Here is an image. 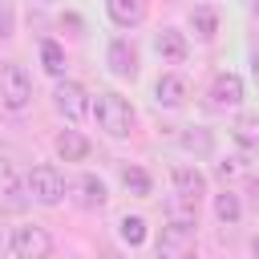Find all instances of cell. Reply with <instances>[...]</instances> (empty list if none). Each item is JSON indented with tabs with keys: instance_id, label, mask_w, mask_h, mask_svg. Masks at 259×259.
Returning <instances> with one entry per match:
<instances>
[{
	"instance_id": "1",
	"label": "cell",
	"mask_w": 259,
	"mask_h": 259,
	"mask_svg": "<svg viewBox=\"0 0 259 259\" xmlns=\"http://www.w3.org/2000/svg\"><path fill=\"white\" fill-rule=\"evenodd\" d=\"M93 117H97V125H101L109 138H130V134H134V121H138L134 105H130L121 93H113V89L97 93V101H93Z\"/></svg>"
},
{
	"instance_id": "2",
	"label": "cell",
	"mask_w": 259,
	"mask_h": 259,
	"mask_svg": "<svg viewBox=\"0 0 259 259\" xmlns=\"http://www.w3.org/2000/svg\"><path fill=\"white\" fill-rule=\"evenodd\" d=\"M24 182H28V194H32V202H40V206H61V202H65V194H69V182H65V174H61L57 166H49V162L32 166Z\"/></svg>"
},
{
	"instance_id": "3",
	"label": "cell",
	"mask_w": 259,
	"mask_h": 259,
	"mask_svg": "<svg viewBox=\"0 0 259 259\" xmlns=\"http://www.w3.org/2000/svg\"><path fill=\"white\" fill-rule=\"evenodd\" d=\"M28 101H32V77L16 61H0V105L8 113H20L28 109Z\"/></svg>"
},
{
	"instance_id": "4",
	"label": "cell",
	"mask_w": 259,
	"mask_h": 259,
	"mask_svg": "<svg viewBox=\"0 0 259 259\" xmlns=\"http://www.w3.org/2000/svg\"><path fill=\"white\" fill-rule=\"evenodd\" d=\"M53 105H57V113L65 117V121H85L89 113H93V101H89V93H85V85H77V81H57V89H53Z\"/></svg>"
},
{
	"instance_id": "5",
	"label": "cell",
	"mask_w": 259,
	"mask_h": 259,
	"mask_svg": "<svg viewBox=\"0 0 259 259\" xmlns=\"http://www.w3.org/2000/svg\"><path fill=\"white\" fill-rule=\"evenodd\" d=\"M12 255H16V259H49V255H53V235H49L40 223L16 227V231H12Z\"/></svg>"
},
{
	"instance_id": "6",
	"label": "cell",
	"mask_w": 259,
	"mask_h": 259,
	"mask_svg": "<svg viewBox=\"0 0 259 259\" xmlns=\"http://www.w3.org/2000/svg\"><path fill=\"white\" fill-rule=\"evenodd\" d=\"M158 259H194V227L166 223L158 235Z\"/></svg>"
},
{
	"instance_id": "7",
	"label": "cell",
	"mask_w": 259,
	"mask_h": 259,
	"mask_svg": "<svg viewBox=\"0 0 259 259\" xmlns=\"http://www.w3.org/2000/svg\"><path fill=\"white\" fill-rule=\"evenodd\" d=\"M105 65H109L113 77L134 81V77H138V49H134L125 36H113V40L105 45Z\"/></svg>"
},
{
	"instance_id": "8",
	"label": "cell",
	"mask_w": 259,
	"mask_h": 259,
	"mask_svg": "<svg viewBox=\"0 0 259 259\" xmlns=\"http://www.w3.org/2000/svg\"><path fill=\"white\" fill-rule=\"evenodd\" d=\"M206 97H210V109H235V105H243V77L239 73H219L210 81Z\"/></svg>"
},
{
	"instance_id": "9",
	"label": "cell",
	"mask_w": 259,
	"mask_h": 259,
	"mask_svg": "<svg viewBox=\"0 0 259 259\" xmlns=\"http://www.w3.org/2000/svg\"><path fill=\"white\" fill-rule=\"evenodd\" d=\"M28 198V182H20L12 170H0V214H24Z\"/></svg>"
},
{
	"instance_id": "10",
	"label": "cell",
	"mask_w": 259,
	"mask_h": 259,
	"mask_svg": "<svg viewBox=\"0 0 259 259\" xmlns=\"http://www.w3.org/2000/svg\"><path fill=\"white\" fill-rule=\"evenodd\" d=\"M73 198H77V206L81 210H101L105 202H109V194H105V182L97 178V174H81V178H73Z\"/></svg>"
},
{
	"instance_id": "11",
	"label": "cell",
	"mask_w": 259,
	"mask_h": 259,
	"mask_svg": "<svg viewBox=\"0 0 259 259\" xmlns=\"http://www.w3.org/2000/svg\"><path fill=\"white\" fill-rule=\"evenodd\" d=\"M174 194L198 206L202 194H206V174L198 166H174Z\"/></svg>"
},
{
	"instance_id": "12",
	"label": "cell",
	"mask_w": 259,
	"mask_h": 259,
	"mask_svg": "<svg viewBox=\"0 0 259 259\" xmlns=\"http://www.w3.org/2000/svg\"><path fill=\"white\" fill-rule=\"evenodd\" d=\"M186 97H190V85H186L178 73H162V77H158L154 101H158L162 109H178V105H186Z\"/></svg>"
},
{
	"instance_id": "13",
	"label": "cell",
	"mask_w": 259,
	"mask_h": 259,
	"mask_svg": "<svg viewBox=\"0 0 259 259\" xmlns=\"http://www.w3.org/2000/svg\"><path fill=\"white\" fill-rule=\"evenodd\" d=\"M154 53H158L162 61H170V65H182L186 53H190V45H186V36H182L178 28H162V32L154 36Z\"/></svg>"
},
{
	"instance_id": "14",
	"label": "cell",
	"mask_w": 259,
	"mask_h": 259,
	"mask_svg": "<svg viewBox=\"0 0 259 259\" xmlns=\"http://www.w3.org/2000/svg\"><path fill=\"white\" fill-rule=\"evenodd\" d=\"M53 150H57V158L61 162H85L89 158V138L85 134H77V130H61L57 134V142H53Z\"/></svg>"
},
{
	"instance_id": "15",
	"label": "cell",
	"mask_w": 259,
	"mask_h": 259,
	"mask_svg": "<svg viewBox=\"0 0 259 259\" xmlns=\"http://www.w3.org/2000/svg\"><path fill=\"white\" fill-rule=\"evenodd\" d=\"M105 12L117 28H134L146 20V0H105Z\"/></svg>"
},
{
	"instance_id": "16",
	"label": "cell",
	"mask_w": 259,
	"mask_h": 259,
	"mask_svg": "<svg viewBox=\"0 0 259 259\" xmlns=\"http://www.w3.org/2000/svg\"><path fill=\"white\" fill-rule=\"evenodd\" d=\"M190 28H194L198 40H214V32H219V12H214L210 4H194V8H190Z\"/></svg>"
},
{
	"instance_id": "17",
	"label": "cell",
	"mask_w": 259,
	"mask_h": 259,
	"mask_svg": "<svg viewBox=\"0 0 259 259\" xmlns=\"http://www.w3.org/2000/svg\"><path fill=\"white\" fill-rule=\"evenodd\" d=\"M121 186H125L134 198H150V190H154V178H150L142 166L125 162V166H121Z\"/></svg>"
},
{
	"instance_id": "18",
	"label": "cell",
	"mask_w": 259,
	"mask_h": 259,
	"mask_svg": "<svg viewBox=\"0 0 259 259\" xmlns=\"http://www.w3.org/2000/svg\"><path fill=\"white\" fill-rule=\"evenodd\" d=\"M40 65H45V73L57 77V81L65 77V65H69V61H65V49H61L57 40H49V36L40 40Z\"/></svg>"
},
{
	"instance_id": "19",
	"label": "cell",
	"mask_w": 259,
	"mask_h": 259,
	"mask_svg": "<svg viewBox=\"0 0 259 259\" xmlns=\"http://www.w3.org/2000/svg\"><path fill=\"white\" fill-rule=\"evenodd\" d=\"M214 214H219V223H239V219H243V202H239V194H235V190L214 194Z\"/></svg>"
},
{
	"instance_id": "20",
	"label": "cell",
	"mask_w": 259,
	"mask_h": 259,
	"mask_svg": "<svg viewBox=\"0 0 259 259\" xmlns=\"http://www.w3.org/2000/svg\"><path fill=\"white\" fill-rule=\"evenodd\" d=\"M166 219H170V223H182V227H198V206L174 194V198L166 202Z\"/></svg>"
},
{
	"instance_id": "21",
	"label": "cell",
	"mask_w": 259,
	"mask_h": 259,
	"mask_svg": "<svg viewBox=\"0 0 259 259\" xmlns=\"http://www.w3.org/2000/svg\"><path fill=\"white\" fill-rule=\"evenodd\" d=\"M182 146H186L190 154H198V158H206V154L214 150V138H210V130H202V125H190V130L182 134Z\"/></svg>"
},
{
	"instance_id": "22",
	"label": "cell",
	"mask_w": 259,
	"mask_h": 259,
	"mask_svg": "<svg viewBox=\"0 0 259 259\" xmlns=\"http://www.w3.org/2000/svg\"><path fill=\"white\" fill-rule=\"evenodd\" d=\"M121 239L130 243V247H138V243H146V219H138V214H125L121 223Z\"/></svg>"
},
{
	"instance_id": "23",
	"label": "cell",
	"mask_w": 259,
	"mask_h": 259,
	"mask_svg": "<svg viewBox=\"0 0 259 259\" xmlns=\"http://www.w3.org/2000/svg\"><path fill=\"white\" fill-rule=\"evenodd\" d=\"M4 36H12V8H8V4L0 8V40H4Z\"/></svg>"
},
{
	"instance_id": "24",
	"label": "cell",
	"mask_w": 259,
	"mask_h": 259,
	"mask_svg": "<svg viewBox=\"0 0 259 259\" xmlns=\"http://www.w3.org/2000/svg\"><path fill=\"white\" fill-rule=\"evenodd\" d=\"M251 130H255V121H251V117H239V125H235L239 142H251Z\"/></svg>"
},
{
	"instance_id": "25",
	"label": "cell",
	"mask_w": 259,
	"mask_h": 259,
	"mask_svg": "<svg viewBox=\"0 0 259 259\" xmlns=\"http://www.w3.org/2000/svg\"><path fill=\"white\" fill-rule=\"evenodd\" d=\"M8 247H12V235H8V231H4V214H0V255H4V251H8Z\"/></svg>"
},
{
	"instance_id": "26",
	"label": "cell",
	"mask_w": 259,
	"mask_h": 259,
	"mask_svg": "<svg viewBox=\"0 0 259 259\" xmlns=\"http://www.w3.org/2000/svg\"><path fill=\"white\" fill-rule=\"evenodd\" d=\"M251 77H255V85H259V49L251 53Z\"/></svg>"
},
{
	"instance_id": "27",
	"label": "cell",
	"mask_w": 259,
	"mask_h": 259,
	"mask_svg": "<svg viewBox=\"0 0 259 259\" xmlns=\"http://www.w3.org/2000/svg\"><path fill=\"white\" fill-rule=\"evenodd\" d=\"M251 255H255V259H259V235H255V239H251Z\"/></svg>"
},
{
	"instance_id": "28",
	"label": "cell",
	"mask_w": 259,
	"mask_h": 259,
	"mask_svg": "<svg viewBox=\"0 0 259 259\" xmlns=\"http://www.w3.org/2000/svg\"><path fill=\"white\" fill-rule=\"evenodd\" d=\"M255 20H259V0H255Z\"/></svg>"
}]
</instances>
